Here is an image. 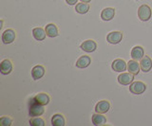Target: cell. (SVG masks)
<instances>
[{
    "label": "cell",
    "instance_id": "9",
    "mask_svg": "<svg viewBox=\"0 0 152 126\" xmlns=\"http://www.w3.org/2000/svg\"><path fill=\"white\" fill-rule=\"evenodd\" d=\"M109 108H110V104L107 101H100L95 106V112L100 114H104L108 112Z\"/></svg>",
    "mask_w": 152,
    "mask_h": 126
},
{
    "label": "cell",
    "instance_id": "18",
    "mask_svg": "<svg viewBox=\"0 0 152 126\" xmlns=\"http://www.w3.org/2000/svg\"><path fill=\"white\" fill-rule=\"evenodd\" d=\"M32 35L34 37V39L37 41H43L46 38V30L42 28H35L32 30Z\"/></svg>",
    "mask_w": 152,
    "mask_h": 126
},
{
    "label": "cell",
    "instance_id": "20",
    "mask_svg": "<svg viewBox=\"0 0 152 126\" xmlns=\"http://www.w3.org/2000/svg\"><path fill=\"white\" fill-rule=\"evenodd\" d=\"M34 100L42 105H47L50 102V97L46 93H39L34 97Z\"/></svg>",
    "mask_w": 152,
    "mask_h": 126
},
{
    "label": "cell",
    "instance_id": "5",
    "mask_svg": "<svg viewBox=\"0 0 152 126\" xmlns=\"http://www.w3.org/2000/svg\"><path fill=\"white\" fill-rule=\"evenodd\" d=\"M111 67L114 71L116 72H123L126 71L127 68V64L122 59H116L113 61V63L111 64Z\"/></svg>",
    "mask_w": 152,
    "mask_h": 126
},
{
    "label": "cell",
    "instance_id": "23",
    "mask_svg": "<svg viewBox=\"0 0 152 126\" xmlns=\"http://www.w3.org/2000/svg\"><path fill=\"white\" fill-rule=\"evenodd\" d=\"M30 124L31 126H44L45 125V121L43 120L41 118H32L30 119Z\"/></svg>",
    "mask_w": 152,
    "mask_h": 126
},
{
    "label": "cell",
    "instance_id": "11",
    "mask_svg": "<svg viewBox=\"0 0 152 126\" xmlns=\"http://www.w3.org/2000/svg\"><path fill=\"white\" fill-rule=\"evenodd\" d=\"M12 64L11 63V61L6 59L3 60L1 64H0V72H1L3 75H8L12 72Z\"/></svg>",
    "mask_w": 152,
    "mask_h": 126
},
{
    "label": "cell",
    "instance_id": "16",
    "mask_svg": "<svg viewBox=\"0 0 152 126\" xmlns=\"http://www.w3.org/2000/svg\"><path fill=\"white\" fill-rule=\"evenodd\" d=\"M131 57L136 61L141 60L144 57V49L140 46H136L131 50Z\"/></svg>",
    "mask_w": 152,
    "mask_h": 126
},
{
    "label": "cell",
    "instance_id": "14",
    "mask_svg": "<svg viewBox=\"0 0 152 126\" xmlns=\"http://www.w3.org/2000/svg\"><path fill=\"white\" fill-rule=\"evenodd\" d=\"M45 75V68L42 66H35L31 70V76L34 80H39Z\"/></svg>",
    "mask_w": 152,
    "mask_h": 126
},
{
    "label": "cell",
    "instance_id": "21",
    "mask_svg": "<svg viewBox=\"0 0 152 126\" xmlns=\"http://www.w3.org/2000/svg\"><path fill=\"white\" fill-rule=\"evenodd\" d=\"M51 124L53 126H64L65 118L60 114H55L51 119Z\"/></svg>",
    "mask_w": 152,
    "mask_h": 126
},
{
    "label": "cell",
    "instance_id": "1",
    "mask_svg": "<svg viewBox=\"0 0 152 126\" xmlns=\"http://www.w3.org/2000/svg\"><path fill=\"white\" fill-rule=\"evenodd\" d=\"M28 114L31 117H40L41 115L44 114L45 109L44 105H42L34 100V98L30 101L28 104Z\"/></svg>",
    "mask_w": 152,
    "mask_h": 126
},
{
    "label": "cell",
    "instance_id": "3",
    "mask_svg": "<svg viewBox=\"0 0 152 126\" xmlns=\"http://www.w3.org/2000/svg\"><path fill=\"white\" fill-rule=\"evenodd\" d=\"M146 89V85L142 82H134L132 83L129 86V91L132 94L140 95L142 94Z\"/></svg>",
    "mask_w": 152,
    "mask_h": 126
},
{
    "label": "cell",
    "instance_id": "7",
    "mask_svg": "<svg viewBox=\"0 0 152 126\" xmlns=\"http://www.w3.org/2000/svg\"><path fill=\"white\" fill-rule=\"evenodd\" d=\"M97 49V44L95 43L93 40H87V41H84L82 45H81V49L84 50L85 52H93Z\"/></svg>",
    "mask_w": 152,
    "mask_h": 126
},
{
    "label": "cell",
    "instance_id": "26",
    "mask_svg": "<svg viewBox=\"0 0 152 126\" xmlns=\"http://www.w3.org/2000/svg\"><path fill=\"white\" fill-rule=\"evenodd\" d=\"M91 0H81V2H85V3H89Z\"/></svg>",
    "mask_w": 152,
    "mask_h": 126
},
{
    "label": "cell",
    "instance_id": "2",
    "mask_svg": "<svg viewBox=\"0 0 152 126\" xmlns=\"http://www.w3.org/2000/svg\"><path fill=\"white\" fill-rule=\"evenodd\" d=\"M151 14H152L151 9L147 5H142L139 8V10H138V17L140 18L141 21L144 22L148 21L151 18Z\"/></svg>",
    "mask_w": 152,
    "mask_h": 126
},
{
    "label": "cell",
    "instance_id": "25",
    "mask_svg": "<svg viewBox=\"0 0 152 126\" xmlns=\"http://www.w3.org/2000/svg\"><path fill=\"white\" fill-rule=\"evenodd\" d=\"M66 2L68 3L69 5L72 6V5H75V4L78 2V0H66Z\"/></svg>",
    "mask_w": 152,
    "mask_h": 126
},
{
    "label": "cell",
    "instance_id": "13",
    "mask_svg": "<svg viewBox=\"0 0 152 126\" xmlns=\"http://www.w3.org/2000/svg\"><path fill=\"white\" fill-rule=\"evenodd\" d=\"M115 15V10L112 8H106L101 12V18L104 21H110Z\"/></svg>",
    "mask_w": 152,
    "mask_h": 126
},
{
    "label": "cell",
    "instance_id": "4",
    "mask_svg": "<svg viewBox=\"0 0 152 126\" xmlns=\"http://www.w3.org/2000/svg\"><path fill=\"white\" fill-rule=\"evenodd\" d=\"M122 38H123V33L121 31H111L107 34V41L109 44L116 45L120 43L122 41Z\"/></svg>",
    "mask_w": 152,
    "mask_h": 126
},
{
    "label": "cell",
    "instance_id": "8",
    "mask_svg": "<svg viewBox=\"0 0 152 126\" xmlns=\"http://www.w3.org/2000/svg\"><path fill=\"white\" fill-rule=\"evenodd\" d=\"M15 40V32L13 30H6L2 34V42L4 44H11Z\"/></svg>",
    "mask_w": 152,
    "mask_h": 126
},
{
    "label": "cell",
    "instance_id": "12",
    "mask_svg": "<svg viewBox=\"0 0 152 126\" xmlns=\"http://www.w3.org/2000/svg\"><path fill=\"white\" fill-rule=\"evenodd\" d=\"M140 68H141L140 64L134 59L130 60L129 62L127 63V70L130 73H132L133 75H137V74L140 72Z\"/></svg>",
    "mask_w": 152,
    "mask_h": 126
},
{
    "label": "cell",
    "instance_id": "15",
    "mask_svg": "<svg viewBox=\"0 0 152 126\" xmlns=\"http://www.w3.org/2000/svg\"><path fill=\"white\" fill-rule=\"evenodd\" d=\"M90 63H91V59H90L89 56L84 55L77 60V62H76V67L78 68H86L89 66Z\"/></svg>",
    "mask_w": 152,
    "mask_h": 126
},
{
    "label": "cell",
    "instance_id": "10",
    "mask_svg": "<svg viewBox=\"0 0 152 126\" xmlns=\"http://www.w3.org/2000/svg\"><path fill=\"white\" fill-rule=\"evenodd\" d=\"M140 67H141V69L144 72H148V71H150V69L152 68V60L150 59V57L145 55L144 57L141 59Z\"/></svg>",
    "mask_w": 152,
    "mask_h": 126
},
{
    "label": "cell",
    "instance_id": "19",
    "mask_svg": "<svg viewBox=\"0 0 152 126\" xmlns=\"http://www.w3.org/2000/svg\"><path fill=\"white\" fill-rule=\"evenodd\" d=\"M47 36L50 37V38H53V37L58 36V29L54 24H48L45 28Z\"/></svg>",
    "mask_w": 152,
    "mask_h": 126
},
{
    "label": "cell",
    "instance_id": "17",
    "mask_svg": "<svg viewBox=\"0 0 152 126\" xmlns=\"http://www.w3.org/2000/svg\"><path fill=\"white\" fill-rule=\"evenodd\" d=\"M91 119H92L93 125H95V126H101V125L106 124V122H107L106 117L103 116L102 114H100V113L93 114Z\"/></svg>",
    "mask_w": 152,
    "mask_h": 126
},
{
    "label": "cell",
    "instance_id": "22",
    "mask_svg": "<svg viewBox=\"0 0 152 126\" xmlns=\"http://www.w3.org/2000/svg\"><path fill=\"white\" fill-rule=\"evenodd\" d=\"M75 11L76 12L80 13V14H85V13H87L89 11V5L88 3H85V2L78 3V4H76Z\"/></svg>",
    "mask_w": 152,
    "mask_h": 126
},
{
    "label": "cell",
    "instance_id": "24",
    "mask_svg": "<svg viewBox=\"0 0 152 126\" xmlns=\"http://www.w3.org/2000/svg\"><path fill=\"white\" fill-rule=\"evenodd\" d=\"M12 119L11 118H9V117H2L0 119V125L1 126H10L12 125Z\"/></svg>",
    "mask_w": 152,
    "mask_h": 126
},
{
    "label": "cell",
    "instance_id": "6",
    "mask_svg": "<svg viewBox=\"0 0 152 126\" xmlns=\"http://www.w3.org/2000/svg\"><path fill=\"white\" fill-rule=\"evenodd\" d=\"M134 80V77H133L132 73H122L121 75H119L118 77V82L120 85H131Z\"/></svg>",
    "mask_w": 152,
    "mask_h": 126
}]
</instances>
